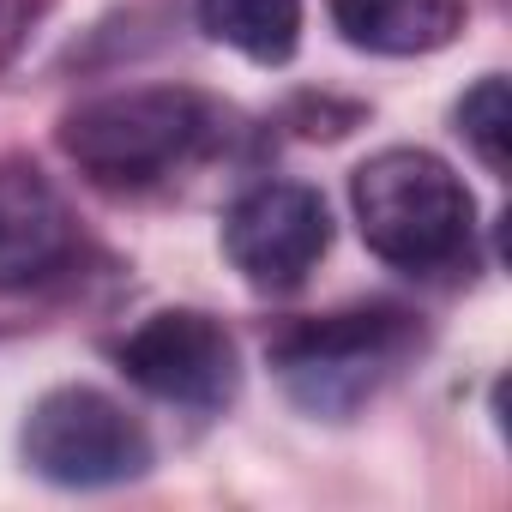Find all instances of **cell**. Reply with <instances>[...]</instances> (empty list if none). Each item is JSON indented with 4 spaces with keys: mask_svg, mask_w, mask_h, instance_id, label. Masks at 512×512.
<instances>
[{
    "mask_svg": "<svg viewBox=\"0 0 512 512\" xmlns=\"http://www.w3.org/2000/svg\"><path fill=\"white\" fill-rule=\"evenodd\" d=\"M217 139V109L187 85H133L79 103L61 121V151L85 181L109 193H139L187 169Z\"/></svg>",
    "mask_w": 512,
    "mask_h": 512,
    "instance_id": "obj_1",
    "label": "cell"
},
{
    "mask_svg": "<svg viewBox=\"0 0 512 512\" xmlns=\"http://www.w3.org/2000/svg\"><path fill=\"white\" fill-rule=\"evenodd\" d=\"M350 205H356L362 241L386 266L416 272V278L452 272L476 235L470 187L452 175V163H440L434 151H410V145L368 157L350 175Z\"/></svg>",
    "mask_w": 512,
    "mask_h": 512,
    "instance_id": "obj_2",
    "label": "cell"
},
{
    "mask_svg": "<svg viewBox=\"0 0 512 512\" xmlns=\"http://www.w3.org/2000/svg\"><path fill=\"white\" fill-rule=\"evenodd\" d=\"M410 338H416L410 314H398V308H350V314L290 326L272 344V362H278L296 404H308L320 416H344L404 362Z\"/></svg>",
    "mask_w": 512,
    "mask_h": 512,
    "instance_id": "obj_3",
    "label": "cell"
},
{
    "mask_svg": "<svg viewBox=\"0 0 512 512\" xmlns=\"http://www.w3.org/2000/svg\"><path fill=\"white\" fill-rule=\"evenodd\" d=\"M25 464L61 488H115L151 470V434L97 386H61L31 404Z\"/></svg>",
    "mask_w": 512,
    "mask_h": 512,
    "instance_id": "obj_4",
    "label": "cell"
},
{
    "mask_svg": "<svg viewBox=\"0 0 512 512\" xmlns=\"http://www.w3.org/2000/svg\"><path fill=\"white\" fill-rule=\"evenodd\" d=\"M326 247H332V211L302 181H266L241 193L223 217L229 266L253 290H272V296L308 284V272L326 260Z\"/></svg>",
    "mask_w": 512,
    "mask_h": 512,
    "instance_id": "obj_5",
    "label": "cell"
},
{
    "mask_svg": "<svg viewBox=\"0 0 512 512\" xmlns=\"http://www.w3.org/2000/svg\"><path fill=\"white\" fill-rule=\"evenodd\" d=\"M115 356L139 392L181 404V410H217L235 398V380H241L235 338L223 332V320H211L199 308L151 314L139 332H127V344Z\"/></svg>",
    "mask_w": 512,
    "mask_h": 512,
    "instance_id": "obj_6",
    "label": "cell"
},
{
    "mask_svg": "<svg viewBox=\"0 0 512 512\" xmlns=\"http://www.w3.org/2000/svg\"><path fill=\"white\" fill-rule=\"evenodd\" d=\"M73 260V217L49 175L0 157V290H31Z\"/></svg>",
    "mask_w": 512,
    "mask_h": 512,
    "instance_id": "obj_7",
    "label": "cell"
},
{
    "mask_svg": "<svg viewBox=\"0 0 512 512\" xmlns=\"http://www.w3.org/2000/svg\"><path fill=\"white\" fill-rule=\"evenodd\" d=\"M350 49L434 55L464 31V0H326Z\"/></svg>",
    "mask_w": 512,
    "mask_h": 512,
    "instance_id": "obj_8",
    "label": "cell"
},
{
    "mask_svg": "<svg viewBox=\"0 0 512 512\" xmlns=\"http://www.w3.org/2000/svg\"><path fill=\"white\" fill-rule=\"evenodd\" d=\"M199 25L247 61L284 67L302 43V0H199Z\"/></svg>",
    "mask_w": 512,
    "mask_h": 512,
    "instance_id": "obj_9",
    "label": "cell"
},
{
    "mask_svg": "<svg viewBox=\"0 0 512 512\" xmlns=\"http://www.w3.org/2000/svg\"><path fill=\"white\" fill-rule=\"evenodd\" d=\"M458 133H464V145L482 157L488 175H506L512 103H506V79H500V73H488V79H476V85L464 91V103H458Z\"/></svg>",
    "mask_w": 512,
    "mask_h": 512,
    "instance_id": "obj_10",
    "label": "cell"
}]
</instances>
